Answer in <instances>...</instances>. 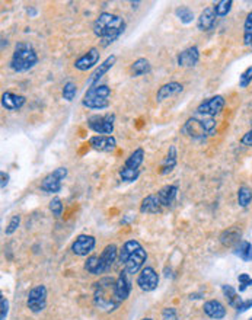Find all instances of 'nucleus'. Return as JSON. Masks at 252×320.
<instances>
[{"label":"nucleus","mask_w":252,"mask_h":320,"mask_svg":"<svg viewBox=\"0 0 252 320\" xmlns=\"http://www.w3.org/2000/svg\"><path fill=\"white\" fill-rule=\"evenodd\" d=\"M94 34L101 39V44L108 47L123 35L126 29V20L111 12H102L94 22Z\"/></svg>","instance_id":"f257e3e1"},{"label":"nucleus","mask_w":252,"mask_h":320,"mask_svg":"<svg viewBox=\"0 0 252 320\" xmlns=\"http://www.w3.org/2000/svg\"><path fill=\"white\" fill-rule=\"evenodd\" d=\"M116 283L117 280L112 277H105L94 284V303L99 310L109 313L117 310L123 303L117 295Z\"/></svg>","instance_id":"f03ea898"},{"label":"nucleus","mask_w":252,"mask_h":320,"mask_svg":"<svg viewBox=\"0 0 252 320\" xmlns=\"http://www.w3.org/2000/svg\"><path fill=\"white\" fill-rule=\"evenodd\" d=\"M216 128L217 123L214 118L195 113L185 121L181 127V132L193 140H205L207 137L216 134Z\"/></svg>","instance_id":"7ed1b4c3"},{"label":"nucleus","mask_w":252,"mask_h":320,"mask_svg":"<svg viewBox=\"0 0 252 320\" xmlns=\"http://www.w3.org/2000/svg\"><path fill=\"white\" fill-rule=\"evenodd\" d=\"M37 64H38V54L34 50V47L25 41L18 42L15 45L13 54H12V58L9 61L10 70L15 73H27Z\"/></svg>","instance_id":"20e7f679"},{"label":"nucleus","mask_w":252,"mask_h":320,"mask_svg":"<svg viewBox=\"0 0 252 320\" xmlns=\"http://www.w3.org/2000/svg\"><path fill=\"white\" fill-rule=\"evenodd\" d=\"M86 125L97 135H112L116 128V113L108 112L104 115H92L86 120Z\"/></svg>","instance_id":"39448f33"},{"label":"nucleus","mask_w":252,"mask_h":320,"mask_svg":"<svg viewBox=\"0 0 252 320\" xmlns=\"http://www.w3.org/2000/svg\"><path fill=\"white\" fill-rule=\"evenodd\" d=\"M67 168H57L41 180L39 188L45 194H58L63 188V180L67 178Z\"/></svg>","instance_id":"423d86ee"},{"label":"nucleus","mask_w":252,"mask_h":320,"mask_svg":"<svg viewBox=\"0 0 252 320\" xmlns=\"http://www.w3.org/2000/svg\"><path fill=\"white\" fill-rule=\"evenodd\" d=\"M224 105H226V101L222 95H216V96H212L209 99L203 101L201 104L197 106L195 109V113L198 115H204V117H212L214 118L216 115L223 111Z\"/></svg>","instance_id":"0eeeda50"},{"label":"nucleus","mask_w":252,"mask_h":320,"mask_svg":"<svg viewBox=\"0 0 252 320\" xmlns=\"http://www.w3.org/2000/svg\"><path fill=\"white\" fill-rule=\"evenodd\" d=\"M27 306L32 313H41L47 307V288L45 285H37L34 287L28 294Z\"/></svg>","instance_id":"6e6552de"},{"label":"nucleus","mask_w":252,"mask_h":320,"mask_svg":"<svg viewBox=\"0 0 252 320\" xmlns=\"http://www.w3.org/2000/svg\"><path fill=\"white\" fill-rule=\"evenodd\" d=\"M136 283L142 291L150 292L157 288V285H159V275H157V272L152 266H145L137 275Z\"/></svg>","instance_id":"1a4fd4ad"},{"label":"nucleus","mask_w":252,"mask_h":320,"mask_svg":"<svg viewBox=\"0 0 252 320\" xmlns=\"http://www.w3.org/2000/svg\"><path fill=\"white\" fill-rule=\"evenodd\" d=\"M117 63V56L116 54H111V56H108L101 64H98L97 68L90 73V76L87 77L86 80V85L87 87H92V86L95 85H99V80L104 77V76L107 75L108 72L114 67V64Z\"/></svg>","instance_id":"9d476101"},{"label":"nucleus","mask_w":252,"mask_h":320,"mask_svg":"<svg viewBox=\"0 0 252 320\" xmlns=\"http://www.w3.org/2000/svg\"><path fill=\"white\" fill-rule=\"evenodd\" d=\"M97 246V239L90 235H79L72 243V252L76 256H87L94 252Z\"/></svg>","instance_id":"9b49d317"},{"label":"nucleus","mask_w":252,"mask_h":320,"mask_svg":"<svg viewBox=\"0 0 252 320\" xmlns=\"http://www.w3.org/2000/svg\"><path fill=\"white\" fill-rule=\"evenodd\" d=\"M99 58H101V53L97 47H92L87 50L86 53L83 56H80L75 61V68L79 70V72H87L90 68H94L95 66H98L99 63Z\"/></svg>","instance_id":"f8f14e48"},{"label":"nucleus","mask_w":252,"mask_h":320,"mask_svg":"<svg viewBox=\"0 0 252 320\" xmlns=\"http://www.w3.org/2000/svg\"><path fill=\"white\" fill-rule=\"evenodd\" d=\"M147 261V254H146L145 247H139L134 254H131L128 256V259L126 261L124 264V269L130 275H134V273H139L145 266V262Z\"/></svg>","instance_id":"ddd939ff"},{"label":"nucleus","mask_w":252,"mask_h":320,"mask_svg":"<svg viewBox=\"0 0 252 320\" xmlns=\"http://www.w3.org/2000/svg\"><path fill=\"white\" fill-rule=\"evenodd\" d=\"M87 143L94 150L102 153H111L117 149V140L114 135H94Z\"/></svg>","instance_id":"4468645a"},{"label":"nucleus","mask_w":252,"mask_h":320,"mask_svg":"<svg viewBox=\"0 0 252 320\" xmlns=\"http://www.w3.org/2000/svg\"><path fill=\"white\" fill-rule=\"evenodd\" d=\"M198 61H200V50L195 45L185 48L176 56V63L182 68H191V67L197 66Z\"/></svg>","instance_id":"2eb2a0df"},{"label":"nucleus","mask_w":252,"mask_h":320,"mask_svg":"<svg viewBox=\"0 0 252 320\" xmlns=\"http://www.w3.org/2000/svg\"><path fill=\"white\" fill-rule=\"evenodd\" d=\"M25 104H27V98L24 95L13 94V92H5L2 95V106L6 111H10V112L19 111Z\"/></svg>","instance_id":"dca6fc26"},{"label":"nucleus","mask_w":252,"mask_h":320,"mask_svg":"<svg viewBox=\"0 0 252 320\" xmlns=\"http://www.w3.org/2000/svg\"><path fill=\"white\" fill-rule=\"evenodd\" d=\"M131 288H133V284L130 281V273L127 272L126 269H123L120 272V275H118L116 283V291L118 299L121 302H126L127 299L130 297V294H131Z\"/></svg>","instance_id":"f3484780"},{"label":"nucleus","mask_w":252,"mask_h":320,"mask_svg":"<svg viewBox=\"0 0 252 320\" xmlns=\"http://www.w3.org/2000/svg\"><path fill=\"white\" fill-rule=\"evenodd\" d=\"M184 90V85L179 83V82H169V83H165L162 85L157 92H156V102H164L168 98H172L175 95L181 94Z\"/></svg>","instance_id":"a211bd4d"},{"label":"nucleus","mask_w":252,"mask_h":320,"mask_svg":"<svg viewBox=\"0 0 252 320\" xmlns=\"http://www.w3.org/2000/svg\"><path fill=\"white\" fill-rule=\"evenodd\" d=\"M162 210H164V207H162V204L157 198V194L147 195L142 199L140 213H143V214H159V213H162Z\"/></svg>","instance_id":"6ab92c4d"},{"label":"nucleus","mask_w":252,"mask_h":320,"mask_svg":"<svg viewBox=\"0 0 252 320\" xmlns=\"http://www.w3.org/2000/svg\"><path fill=\"white\" fill-rule=\"evenodd\" d=\"M216 13H214L213 6L212 8H205V9L200 13V16L197 19V28L203 32H207L210 29L214 28V24H216Z\"/></svg>","instance_id":"aec40b11"},{"label":"nucleus","mask_w":252,"mask_h":320,"mask_svg":"<svg viewBox=\"0 0 252 320\" xmlns=\"http://www.w3.org/2000/svg\"><path fill=\"white\" fill-rule=\"evenodd\" d=\"M204 313L214 320H222L226 316V307L219 300H209L204 303L203 306Z\"/></svg>","instance_id":"412c9836"},{"label":"nucleus","mask_w":252,"mask_h":320,"mask_svg":"<svg viewBox=\"0 0 252 320\" xmlns=\"http://www.w3.org/2000/svg\"><path fill=\"white\" fill-rule=\"evenodd\" d=\"M241 228L238 227H231L227 230H224L220 235V243L226 247H236L242 240H241Z\"/></svg>","instance_id":"4be33fe9"},{"label":"nucleus","mask_w":252,"mask_h":320,"mask_svg":"<svg viewBox=\"0 0 252 320\" xmlns=\"http://www.w3.org/2000/svg\"><path fill=\"white\" fill-rule=\"evenodd\" d=\"M118 255H120V249H118L114 243L105 246V249L102 250V254L99 255L102 264H104L105 271H109V269L114 266V264L117 262V259H118Z\"/></svg>","instance_id":"5701e85b"},{"label":"nucleus","mask_w":252,"mask_h":320,"mask_svg":"<svg viewBox=\"0 0 252 320\" xmlns=\"http://www.w3.org/2000/svg\"><path fill=\"white\" fill-rule=\"evenodd\" d=\"M176 195H178V185H165L157 192V198L164 208L171 207L174 204Z\"/></svg>","instance_id":"b1692460"},{"label":"nucleus","mask_w":252,"mask_h":320,"mask_svg":"<svg viewBox=\"0 0 252 320\" xmlns=\"http://www.w3.org/2000/svg\"><path fill=\"white\" fill-rule=\"evenodd\" d=\"M150 72H152V64H150V61L147 58H145V57H140V58L134 60L131 63V66H130V73H131L133 77H140V76L149 75Z\"/></svg>","instance_id":"393cba45"},{"label":"nucleus","mask_w":252,"mask_h":320,"mask_svg":"<svg viewBox=\"0 0 252 320\" xmlns=\"http://www.w3.org/2000/svg\"><path fill=\"white\" fill-rule=\"evenodd\" d=\"M85 271L90 275H101V273H105V268H104V264L101 261V256H97V255H92L89 256L86 261H85V265H83Z\"/></svg>","instance_id":"a878e982"},{"label":"nucleus","mask_w":252,"mask_h":320,"mask_svg":"<svg viewBox=\"0 0 252 320\" xmlns=\"http://www.w3.org/2000/svg\"><path fill=\"white\" fill-rule=\"evenodd\" d=\"M176 162H178V151H176L175 146H171L169 150H168L165 160H164V163L161 166V175L171 173L175 169V166H176Z\"/></svg>","instance_id":"bb28decb"},{"label":"nucleus","mask_w":252,"mask_h":320,"mask_svg":"<svg viewBox=\"0 0 252 320\" xmlns=\"http://www.w3.org/2000/svg\"><path fill=\"white\" fill-rule=\"evenodd\" d=\"M139 247H142V245L134 240V239H131V240H127L124 245L121 246V249H120V255H118V261H120V264H126V261L128 259V256L131 254H134Z\"/></svg>","instance_id":"cd10ccee"},{"label":"nucleus","mask_w":252,"mask_h":320,"mask_svg":"<svg viewBox=\"0 0 252 320\" xmlns=\"http://www.w3.org/2000/svg\"><path fill=\"white\" fill-rule=\"evenodd\" d=\"M111 87L107 85H95L89 87L83 98H102V99H109L111 98Z\"/></svg>","instance_id":"c85d7f7f"},{"label":"nucleus","mask_w":252,"mask_h":320,"mask_svg":"<svg viewBox=\"0 0 252 320\" xmlns=\"http://www.w3.org/2000/svg\"><path fill=\"white\" fill-rule=\"evenodd\" d=\"M145 162V150L142 147H137L124 162V166L130 169H139L142 166V163Z\"/></svg>","instance_id":"c756f323"},{"label":"nucleus","mask_w":252,"mask_h":320,"mask_svg":"<svg viewBox=\"0 0 252 320\" xmlns=\"http://www.w3.org/2000/svg\"><path fill=\"white\" fill-rule=\"evenodd\" d=\"M82 105L87 109L102 111V109H107L108 106L111 105V102H109V99H102V98H83Z\"/></svg>","instance_id":"7c9ffc66"},{"label":"nucleus","mask_w":252,"mask_h":320,"mask_svg":"<svg viewBox=\"0 0 252 320\" xmlns=\"http://www.w3.org/2000/svg\"><path fill=\"white\" fill-rule=\"evenodd\" d=\"M222 291H223V295L226 297L229 306H232L233 309H238L241 306V303L243 302L242 299L238 295V291L233 288L232 285H222Z\"/></svg>","instance_id":"2f4dec72"},{"label":"nucleus","mask_w":252,"mask_h":320,"mask_svg":"<svg viewBox=\"0 0 252 320\" xmlns=\"http://www.w3.org/2000/svg\"><path fill=\"white\" fill-rule=\"evenodd\" d=\"M235 255L239 256L243 262H251L252 261V243L248 240H242L239 245L235 247Z\"/></svg>","instance_id":"473e14b6"},{"label":"nucleus","mask_w":252,"mask_h":320,"mask_svg":"<svg viewBox=\"0 0 252 320\" xmlns=\"http://www.w3.org/2000/svg\"><path fill=\"white\" fill-rule=\"evenodd\" d=\"M233 2L232 0H219V2H214L213 3V9L214 13L217 18H223L226 16L231 10H232Z\"/></svg>","instance_id":"72a5a7b5"},{"label":"nucleus","mask_w":252,"mask_h":320,"mask_svg":"<svg viewBox=\"0 0 252 320\" xmlns=\"http://www.w3.org/2000/svg\"><path fill=\"white\" fill-rule=\"evenodd\" d=\"M252 202V189L248 188L246 185H242L238 189V204L239 207L246 208Z\"/></svg>","instance_id":"f704fd0d"},{"label":"nucleus","mask_w":252,"mask_h":320,"mask_svg":"<svg viewBox=\"0 0 252 320\" xmlns=\"http://www.w3.org/2000/svg\"><path fill=\"white\" fill-rule=\"evenodd\" d=\"M175 16L179 19L182 24L188 25L194 20V12L190 9L188 6H178L175 9Z\"/></svg>","instance_id":"c9c22d12"},{"label":"nucleus","mask_w":252,"mask_h":320,"mask_svg":"<svg viewBox=\"0 0 252 320\" xmlns=\"http://www.w3.org/2000/svg\"><path fill=\"white\" fill-rule=\"evenodd\" d=\"M118 173H120V178L123 182H136L140 176V169H130L126 166H121Z\"/></svg>","instance_id":"e433bc0d"},{"label":"nucleus","mask_w":252,"mask_h":320,"mask_svg":"<svg viewBox=\"0 0 252 320\" xmlns=\"http://www.w3.org/2000/svg\"><path fill=\"white\" fill-rule=\"evenodd\" d=\"M76 95H78V86L76 83H73V82H66L64 85H63V89H61V96H63V99L64 101H67V102H72L75 98H76Z\"/></svg>","instance_id":"4c0bfd02"},{"label":"nucleus","mask_w":252,"mask_h":320,"mask_svg":"<svg viewBox=\"0 0 252 320\" xmlns=\"http://www.w3.org/2000/svg\"><path fill=\"white\" fill-rule=\"evenodd\" d=\"M252 42V12L248 13V16L243 22V44L251 47Z\"/></svg>","instance_id":"58836bf2"},{"label":"nucleus","mask_w":252,"mask_h":320,"mask_svg":"<svg viewBox=\"0 0 252 320\" xmlns=\"http://www.w3.org/2000/svg\"><path fill=\"white\" fill-rule=\"evenodd\" d=\"M252 82V66H249L248 68H245L242 72V75L239 76V87H248L251 85Z\"/></svg>","instance_id":"ea45409f"},{"label":"nucleus","mask_w":252,"mask_h":320,"mask_svg":"<svg viewBox=\"0 0 252 320\" xmlns=\"http://www.w3.org/2000/svg\"><path fill=\"white\" fill-rule=\"evenodd\" d=\"M50 211L53 213V216L56 217L61 216V213H63V202H61L60 198L56 197L50 201Z\"/></svg>","instance_id":"a19ab883"},{"label":"nucleus","mask_w":252,"mask_h":320,"mask_svg":"<svg viewBox=\"0 0 252 320\" xmlns=\"http://www.w3.org/2000/svg\"><path fill=\"white\" fill-rule=\"evenodd\" d=\"M20 226V216H13L10 218L9 224L6 227V230H5V235L6 236H10L13 235Z\"/></svg>","instance_id":"79ce46f5"},{"label":"nucleus","mask_w":252,"mask_h":320,"mask_svg":"<svg viewBox=\"0 0 252 320\" xmlns=\"http://www.w3.org/2000/svg\"><path fill=\"white\" fill-rule=\"evenodd\" d=\"M238 281H239V291H245L249 285H252V278L249 273H239Z\"/></svg>","instance_id":"37998d69"},{"label":"nucleus","mask_w":252,"mask_h":320,"mask_svg":"<svg viewBox=\"0 0 252 320\" xmlns=\"http://www.w3.org/2000/svg\"><path fill=\"white\" fill-rule=\"evenodd\" d=\"M9 313V302L8 299L2 294L0 295V320H6Z\"/></svg>","instance_id":"c03bdc74"},{"label":"nucleus","mask_w":252,"mask_h":320,"mask_svg":"<svg viewBox=\"0 0 252 320\" xmlns=\"http://www.w3.org/2000/svg\"><path fill=\"white\" fill-rule=\"evenodd\" d=\"M162 320H179L178 319V313L174 307H165L162 310Z\"/></svg>","instance_id":"a18cd8bd"},{"label":"nucleus","mask_w":252,"mask_h":320,"mask_svg":"<svg viewBox=\"0 0 252 320\" xmlns=\"http://www.w3.org/2000/svg\"><path fill=\"white\" fill-rule=\"evenodd\" d=\"M241 143H242L243 146H246V147H252V128L249 131H246L243 134Z\"/></svg>","instance_id":"49530a36"},{"label":"nucleus","mask_w":252,"mask_h":320,"mask_svg":"<svg viewBox=\"0 0 252 320\" xmlns=\"http://www.w3.org/2000/svg\"><path fill=\"white\" fill-rule=\"evenodd\" d=\"M251 307H252L251 299H249V300H243V302L241 303V306L236 309V311H238V313H243V311H246L248 309H251Z\"/></svg>","instance_id":"de8ad7c7"},{"label":"nucleus","mask_w":252,"mask_h":320,"mask_svg":"<svg viewBox=\"0 0 252 320\" xmlns=\"http://www.w3.org/2000/svg\"><path fill=\"white\" fill-rule=\"evenodd\" d=\"M0 176H2V185H0V188L5 189L8 187V184H9V175L6 172H2Z\"/></svg>","instance_id":"09e8293b"},{"label":"nucleus","mask_w":252,"mask_h":320,"mask_svg":"<svg viewBox=\"0 0 252 320\" xmlns=\"http://www.w3.org/2000/svg\"><path fill=\"white\" fill-rule=\"evenodd\" d=\"M28 15H31V16H35V15H37V9H35V8H29Z\"/></svg>","instance_id":"8fccbe9b"},{"label":"nucleus","mask_w":252,"mask_h":320,"mask_svg":"<svg viewBox=\"0 0 252 320\" xmlns=\"http://www.w3.org/2000/svg\"><path fill=\"white\" fill-rule=\"evenodd\" d=\"M142 320H152V319H149V317H145V319H142Z\"/></svg>","instance_id":"3c124183"},{"label":"nucleus","mask_w":252,"mask_h":320,"mask_svg":"<svg viewBox=\"0 0 252 320\" xmlns=\"http://www.w3.org/2000/svg\"><path fill=\"white\" fill-rule=\"evenodd\" d=\"M251 48H252V42H251Z\"/></svg>","instance_id":"603ef678"},{"label":"nucleus","mask_w":252,"mask_h":320,"mask_svg":"<svg viewBox=\"0 0 252 320\" xmlns=\"http://www.w3.org/2000/svg\"><path fill=\"white\" fill-rule=\"evenodd\" d=\"M249 320H252V319H249Z\"/></svg>","instance_id":"864d4df0"}]
</instances>
